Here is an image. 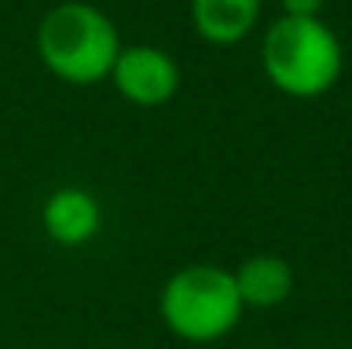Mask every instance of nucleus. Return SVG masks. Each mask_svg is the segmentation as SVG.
<instances>
[{
	"mask_svg": "<svg viewBox=\"0 0 352 349\" xmlns=\"http://www.w3.org/2000/svg\"><path fill=\"white\" fill-rule=\"evenodd\" d=\"M38 55L52 76L72 86H96L110 79L120 55L113 21L82 0L52 7L38 24Z\"/></svg>",
	"mask_w": 352,
	"mask_h": 349,
	"instance_id": "nucleus-1",
	"label": "nucleus"
},
{
	"mask_svg": "<svg viewBox=\"0 0 352 349\" xmlns=\"http://www.w3.org/2000/svg\"><path fill=\"white\" fill-rule=\"evenodd\" d=\"M161 322L171 336L192 346L219 343L236 332L243 319V302L236 291V277L230 267L219 264H188L178 267L157 298Z\"/></svg>",
	"mask_w": 352,
	"mask_h": 349,
	"instance_id": "nucleus-2",
	"label": "nucleus"
},
{
	"mask_svg": "<svg viewBox=\"0 0 352 349\" xmlns=\"http://www.w3.org/2000/svg\"><path fill=\"white\" fill-rule=\"evenodd\" d=\"M260 62L274 89L294 100H315L339 83L342 45L322 17H280L263 38Z\"/></svg>",
	"mask_w": 352,
	"mask_h": 349,
	"instance_id": "nucleus-3",
	"label": "nucleus"
},
{
	"mask_svg": "<svg viewBox=\"0 0 352 349\" xmlns=\"http://www.w3.org/2000/svg\"><path fill=\"white\" fill-rule=\"evenodd\" d=\"M117 93L133 103V107H164L168 100H175L178 86H182V72H178V62L154 48V45H130V48H120L117 65L110 72Z\"/></svg>",
	"mask_w": 352,
	"mask_h": 349,
	"instance_id": "nucleus-4",
	"label": "nucleus"
},
{
	"mask_svg": "<svg viewBox=\"0 0 352 349\" xmlns=\"http://www.w3.org/2000/svg\"><path fill=\"white\" fill-rule=\"evenodd\" d=\"M41 226L52 243L65 250L86 246L103 230V202L82 185H62L45 199Z\"/></svg>",
	"mask_w": 352,
	"mask_h": 349,
	"instance_id": "nucleus-5",
	"label": "nucleus"
},
{
	"mask_svg": "<svg viewBox=\"0 0 352 349\" xmlns=\"http://www.w3.org/2000/svg\"><path fill=\"white\" fill-rule=\"evenodd\" d=\"M243 308H280L294 295V267L277 253H253L233 271Z\"/></svg>",
	"mask_w": 352,
	"mask_h": 349,
	"instance_id": "nucleus-6",
	"label": "nucleus"
},
{
	"mask_svg": "<svg viewBox=\"0 0 352 349\" xmlns=\"http://www.w3.org/2000/svg\"><path fill=\"white\" fill-rule=\"evenodd\" d=\"M260 0H192L195 31L212 45H236L253 31Z\"/></svg>",
	"mask_w": 352,
	"mask_h": 349,
	"instance_id": "nucleus-7",
	"label": "nucleus"
},
{
	"mask_svg": "<svg viewBox=\"0 0 352 349\" xmlns=\"http://www.w3.org/2000/svg\"><path fill=\"white\" fill-rule=\"evenodd\" d=\"M284 3V17H318L325 0H280Z\"/></svg>",
	"mask_w": 352,
	"mask_h": 349,
	"instance_id": "nucleus-8",
	"label": "nucleus"
}]
</instances>
